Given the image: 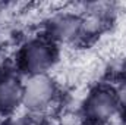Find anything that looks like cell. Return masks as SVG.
<instances>
[{
    "label": "cell",
    "instance_id": "cell-1",
    "mask_svg": "<svg viewBox=\"0 0 126 125\" xmlns=\"http://www.w3.org/2000/svg\"><path fill=\"white\" fill-rule=\"evenodd\" d=\"M56 52L50 41L44 38H37L30 41L21 55L22 68L31 75L44 74L54 62Z\"/></svg>",
    "mask_w": 126,
    "mask_h": 125
},
{
    "label": "cell",
    "instance_id": "cell-2",
    "mask_svg": "<svg viewBox=\"0 0 126 125\" xmlns=\"http://www.w3.org/2000/svg\"><path fill=\"white\" fill-rule=\"evenodd\" d=\"M54 96L56 85L46 74L31 75L24 84L22 103L31 110H43L51 104Z\"/></svg>",
    "mask_w": 126,
    "mask_h": 125
},
{
    "label": "cell",
    "instance_id": "cell-3",
    "mask_svg": "<svg viewBox=\"0 0 126 125\" xmlns=\"http://www.w3.org/2000/svg\"><path fill=\"white\" fill-rule=\"evenodd\" d=\"M119 109V100L113 90L97 88L90 94L85 103V115L94 122H106L114 116Z\"/></svg>",
    "mask_w": 126,
    "mask_h": 125
},
{
    "label": "cell",
    "instance_id": "cell-4",
    "mask_svg": "<svg viewBox=\"0 0 126 125\" xmlns=\"http://www.w3.org/2000/svg\"><path fill=\"white\" fill-rule=\"evenodd\" d=\"M50 32H51L53 38H56L59 41L69 43V41H73L82 35L84 22L75 15L64 13V15H60L51 21Z\"/></svg>",
    "mask_w": 126,
    "mask_h": 125
},
{
    "label": "cell",
    "instance_id": "cell-5",
    "mask_svg": "<svg viewBox=\"0 0 126 125\" xmlns=\"http://www.w3.org/2000/svg\"><path fill=\"white\" fill-rule=\"evenodd\" d=\"M24 84L12 75L0 78V112H10L22 103Z\"/></svg>",
    "mask_w": 126,
    "mask_h": 125
},
{
    "label": "cell",
    "instance_id": "cell-6",
    "mask_svg": "<svg viewBox=\"0 0 126 125\" xmlns=\"http://www.w3.org/2000/svg\"><path fill=\"white\" fill-rule=\"evenodd\" d=\"M117 96V100H119V106H123L126 109V75L123 77V80L120 81L117 90L114 91Z\"/></svg>",
    "mask_w": 126,
    "mask_h": 125
},
{
    "label": "cell",
    "instance_id": "cell-7",
    "mask_svg": "<svg viewBox=\"0 0 126 125\" xmlns=\"http://www.w3.org/2000/svg\"><path fill=\"white\" fill-rule=\"evenodd\" d=\"M1 125H30V122L24 118H10V119H6Z\"/></svg>",
    "mask_w": 126,
    "mask_h": 125
}]
</instances>
